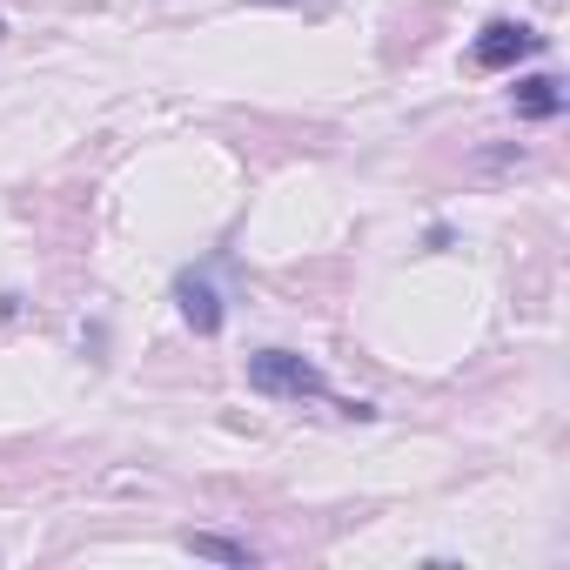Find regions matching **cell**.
I'll use <instances>...</instances> for the list:
<instances>
[{
  "instance_id": "cell-5",
  "label": "cell",
  "mask_w": 570,
  "mask_h": 570,
  "mask_svg": "<svg viewBox=\"0 0 570 570\" xmlns=\"http://www.w3.org/2000/svg\"><path fill=\"white\" fill-rule=\"evenodd\" d=\"M188 550H195V557H215V563H255V550H248V543L215 537V530H188Z\"/></svg>"
},
{
  "instance_id": "cell-4",
  "label": "cell",
  "mask_w": 570,
  "mask_h": 570,
  "mask_svg": "<svg viewBox=\"0 0 570 570\" xmlns=\"http://www.w3.org/2000/svg\"><path fill=\"white\" fill-rule=\"evenodd\" d=\"M517 115H523V121H550V115H563V81H557V75H530V81H517Z\"/></svg>"
},
{
  "instance_id": "cell-2",
  "label": "cell",
  "mask_w": 570,
  "mask_h": 570,
  "mask_svg": "<svg viewBox=\"0 0 570 570\" xmlns=\"http://www.w3.org/2000/svg\"><path fill=\"white\" fill-rule=\"evenodd\" d=\"M530 55H543V35L537 28H523V21H490L483 35H476V48H470V61L476 68H517V61H530Z\"/></svg>"
},
{
  "instance_id": "cell-1",
  "label": "cell",
  "mask_w": 570,
  "mask_h": 570,
  "mask_svg": "<svg viewBox=\"0 0 570 570\" xmlns=\"http://www.w3.org/2000/svg\"><path fill=\"white\" fill-rule=\"evenodd\" d=\"M248 390H262L275 403H303V396H330V376L296 350H255L248 356Z\"/></svg>"
},
{
  "instance_id": "cell-3",
  "label": "cell",
  "mask_w": 570,
  "mask_h": 570,
  "mask_svg": "<svg viewBox=\"0 0 570 570\" xmlns=\"http://www.w3.org/2000/svg\"><path fill=\"white\" fill-rule=\"evenodd\" d=\"M175 303H181V323H188L195 336H215V330L228 323L222 289L208 282V268H181V275H175Z\"/></svg>"
}]
</instances>
